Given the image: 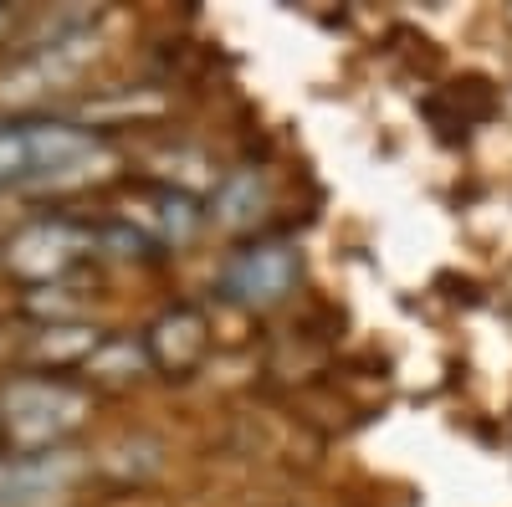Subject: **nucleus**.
<instances>
[{
  "label": "nucleus",
  "mask_w": 512,
  "mask_h": 507,
  "mask_svg": "<svg viewBox=\"0 0 512 507\" xmlns=\"http://www.w3.org/2000/svg\"><path fill=\"white\" fill-rule=\"evenodd\" d=\"M216 216L226 226H246L262 216V180L251 175V169H241V175H231L221 190H216Z\"/></svg>",
  "instance_id": "obj_8"
},
{
  "label": "nucleus",
  "mask_w": 512,
  "mask_h": 507,
  "mask_svg": "<svg viewBox=\"0 0 512 507\" xmlns=\"http://www.w3.org/2000/svg\"><path fill=\"white\" fill-rule=\"evenodd\" d=\"M0 21H6V11H0Z\"/></svg>",
  "instance_id": "obj_9"
},
{
  "label": "nucleus",
  "mask_w": 512,
  "mask_h": 507,
  "mask_svg": "<svg viewBox=\"0 0 512 507\" xmlns=\"http://www.w3.org/2000/svg\"><path fill=\"white\" fill-rule=\"evenodd\" d=\"M139 221H144L149 236H159V241H190L195 226H200L190 195H180V190H144V195H139Z\"/></svg>",
  "instance_id": "obj_7"
},
{
  "label": "nucleus",
  "mask_w": 512,
  "mask_h": 507,
  "mask_svg": "<svg viewBox=\"0 0 512 507\" xmlns=\"http://www.w3.org/2000/svg\"><path fill=\"white\" fill-rule=\"evenodd\" d=\"M0 436H6V431H0Z\"/></svg>",
  "instance_id": "obj_10"
},
{
  "label": "nucleus",
  "mask_w": 512,
  "mask_h": 507,
  "mask_svg": "<svg viewBox=\"0 0 512 507\" xmlns=\"http://www.w3.org/2000/svg\"><path fill=\"white\" fill-rule=\"evenodd\" d=\"M82 477V456L77 451H26L11 467H0V507H36L47 497L72 492V482Z\"/></svg>",
  "instance_id": "obj_4"
},
{
  "label": "nucleus",
  "mask_w": 512,
  "mask_h": 507,
  "mask_svg": "<svg viewBox=\"0 0 512 507\" xmlns=\"http://www.w3.org/2000/svg\"><path fill=\"white\" fill-rule=\"evenodd\" d=\"M93 241H98L93 231H82L72 221H36L6 246V267L31 277V282H52L88 257Z\"/></svg>",
  "instance_id": "obj_3"
},
{
  "label": "nucleus",
  "mask_w": 512,
  "mask_h": 507,
  "mask_svg": "<svg viewBox=\"0 0 512 507\" xmlns=\"http://www.w3.org/2000/svg\"><path fill=\"white\" fill-rule=\"evenodd\" d=\"M200 349H205V323H200V313H190V308L169 313V318L154 328V338H149V359L164 364V369H190V364L200 359Z\"/></svg>",
  "instance_id": "obj_6"
},
{
  "label": "nucleus",
  "mask_w": 512,
  "mask_h": 507,
  "mask_svg": "<svg viewBox=\"0 0 512 507\" xmlns=\"http://www.w3.org/2000/svg\"><path fill=\"white\" fill-rule=\"evenodd\" d=\"M297 282V257L287 246H251L221 272V287L241 303H277Z\"/></svg>",
  "instance_id": "obj_5"
},
{
  "label": "nucleus",
  "mask_w": 512,
  "mask_h": 507,
  "mask_svg": "<svg viewBox=\"0 0 512 507\" xmlns=\"http://www.w3.org/2000/svg\"><path fill=\"white\" fill-rule=\"evenodd\" d=\"M82 410H88V400L67 379L26 374V379H11L6 395H0V431H11L31 451H52L82 420Z\"/></svg>",
  "instance_id": "obj_2"
},
{
  "label": "nucleus",
  "mask_w": 512,
  "mask_h": 507,
  "mask_svg": "<svg viewBox=\"0 0 512 507\" xmlns=\"http://www.w3.org/2000/svg\"><path fill=\"white\" fill-rule=\"evenodd\" d=\"M98 164H113L108 144L77 123H0V190H52L82 185L98 175Z\"/></svg>",
  "instance_id": "obj_1"
}]
</instances>
